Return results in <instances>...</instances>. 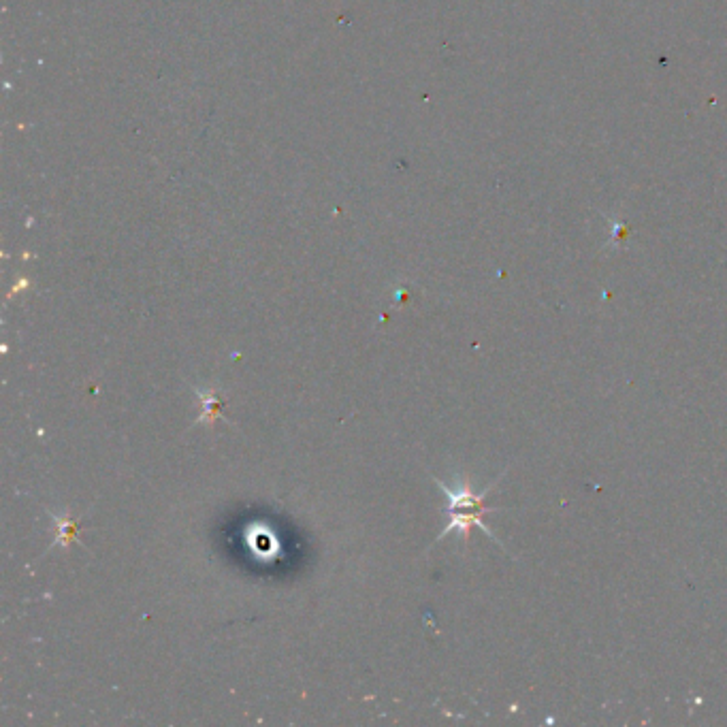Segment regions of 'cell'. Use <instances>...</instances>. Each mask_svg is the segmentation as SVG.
<instances>
[{
    "instance_id": "6da1fadb",
    "label": "cell",
    "mask_w": 727,
    "mask_h": 727,
    "mask_svg": "<svg viewBox=\"0 0 727 727\" xmlns=\"http://www.w3.org/2000/svg\"><path fill=\"white\" fill-rule=\"evenodd\" d=\"M504 476V474H502ZM499 476V478H502ZM497 478V480H499ZM435 484L442 489V493L446 495L448 499V512H461V510H470V512H493V508H487L484 506V497H487V493L495 487L497 480L491 484L489 489H484L482 493H474L472 487L467 482H459L457 487H448V484H444L442 480L433 478Z\"/></svg>"
},
{
    "instance_id": "7a4b0ae2",
    "label": "cell",
    "mask_w": 727,
    "mask_h": 727,
    "mask_svg": "<svg viewBox=\"0 0 727 727\" xmlns=\"http://www.w3.org/2000/svg\"><path fill=\"white\" fill-rule=\"evenodd\" d=\"M472 527H480L484 533H487V536L491 540L497 542L495 533L487 525L482 523V512H470V510H467V512L465 510H461V512H450V523L444 527V531L440 533L438 540H435V542L444 540V536H448V533H452V531H459L461 536H463V540H467V538H470Z\"/></svg>"
},
{
    "instance_id": "3957f363",
    "label": "cell",
    "mask_w": 727,
    "mask_h": 727,
    "mask_svg": "<svg viewBox=\"0 0 727 727\" xmlns=\"http://www.w3.org/2000/svg\"><path fill=\"white\" fill-rule=\"evenodd\" d=\"M192 391H195L197 397L201 399V408H203L201 416L197 418V425L205 423L207 427H212L218 418L226 420L222 416V397L216 391H203V389H199V386H192Z\"/></svg>"
},
{
    "instance_id": "277c9868",
    "label": "cell",
    "mask_w": 727,
    "mask_h": 727,
    "mask_svg": "<svg viewBox=\"0 0 727 727\" xmlns=\"http://www.w3.org/2000/svg\"><path fill=\"white\" fill-rule=\"evenodd\" d=\"M50 516H52V521L58 525V536L52 542V546H69L77 536V523H73L69 516H58L52 512H50Z\"/></svg>"
}]
</instances>
